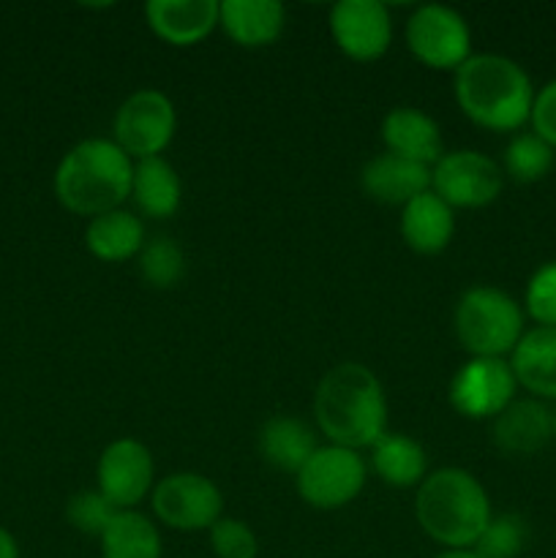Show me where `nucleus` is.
I'll return each instance as SVG.
<instances>
[{
	"instance_id": "obj_8",
	"label": "nucleus",
	"mask_w": 556,
	"mask_h": 558,
	"mask_svg": "<svg viewBox=\"0 0 556 558\" xmlns=\"http://www.w3.org/2000/svg\"><path fill=\"white\" fill-rule=\"evenodd\" d=\"M178 118L174 104L161 90H136L114 114V145L129 156L158 158L172 142Z\"/></svg>"
},
{
	"instance_id": "obj_23",
	"label": "nucleus",
	"mask_w": 556,
	"mask_h": 558,
	"mask_svg": "<svg viewBox=\"0 0 556 558\" xmlns=\"http://www.w3.org/2000/svg\"><path fill=\"white\" fill-rule=\"evenodd\" d=\"M131 196H134L142 216L161 221V218H172L178 213L183 189H180V178L172 163L158 156L136 163Z\"/></svg>"
},
{
	"instance_id": "obj_9",
	"label": "nucleus",
	"mask_w": 556,
	"mask_h": 558,
	"mask_svg": "<svg viewBox=\"0 0 556 558\" xmlns=\"http://www.w3.org/2000/svg\"><path fill=\"white\" fill-rule=\"evenodd\" d=\"M505 174L494 158L478 150H456L442 156L431 169V191L456 210L485 207L499 196Z\"/></svg>"
},
{
	"instance_id": "obj_7",
	"label": "nucleus",
	"mask_w": 556,
	"mask_h": 558,
	"mask_svg": "<svg viewBox=\"0 0 556 558\" xmlns=\"http://www.w3.org/2000/svg\"><path fill=\"white\" fill-rule=\"evenodd\" d=\"M365 488L363 458L347 447H319L298 472V490L314 510H341Z\"/></svg>"
},
{
	"instance_id": "obj_24",
	"label": "nucleus",
	"mask_w": 556,
	"mask_h": 558,
	"mask_svg": "<svg viewBox=\"0 0 556 558\" xmlns=\"http://www.w3.org/2000/svg\"><path fill=\"white\" fill-rule=\"evenodd\" d=\"M374 472L392 488H414L428 477V458L414 439L403 434H385L371 447Z\"/></svg>"
},
{
	"instance_id": "obj_34",
	"label": "nucleus",
	"mask_w": 556,
	"mask_h": 558,
	"mask_svg": "<svg viewBox=\"0 0 556 558\" xmlns=\"http://www.w3.org/2000/svg\"><path fill=\"white\" fill-rule=\"evenodd\" d=\"M436 558H478L474 550H445V554H439Z\"/></svg>"
},
{
	"instance_id": "obj_26",
	"label": "nucleus",
	"mask_w": 556,
	"mask_h": 558,
	"mask_svg": "<svg viewBox=\"0 0 556 558\" xmlns=\"http://www.w3.org/2000/svg\"><path fill=\"white\" fill-rule=\"evenodd\" d=\"M140 272L153 289H172L185 276V256L169 238H156L140 251Z\"/></svg>"
},
{
	"instance_id": "obj_12",
	"label": "nucleus",
	"mask_w": 556,
	"mask_h": 558,
	"mask_svg": "<svg viewBox=\"0 0 556 558\" xmlns=\"http://www.w3.org/2000/svg\"><path fill=\"white\" fill-rule=\"evenodd\" d=\"M330 33L347 58L371 63L390 49L392 22L379 0H338L330 9Z\"/></svg>"
},
{
	"instance_id": "obj_33",
	"label": "nucleus",
	"mask_w": 556,
	"mask_h": 558,
	"mask_svg": "<svg viewBox=\"0 0 556 558\" xmlns=\"http://www.w3.org/2000/svg\"><path fill=\"white\" fill-rule=\"evenodd\" d=\"M0 558H20V545L9 529L0 526Z\"/></svg>"
},
{
	"instance_id": "obj_4",
	"label": "nucleus",
	"mask_w": 556,
	"mask_h": 558,
	"mask_svg": "<svg viewBox=\"0 0 556 558\" xmlns=\"http://www.w3.org/2000/svg\"><path fill=\"white\" fill-rule=\"evenodd\" d=\"M414 512L434 543L469 550L491 523V501L478 477L463 469H439L420 483Z\"/></svg>"
},
{
	"instance_id": "obj_22",
	"label": "nucleus",
	"mask_w": 556,
	"mask_h": 558,
	"mask_svg": "<svg viewBox=\"0 0 556 558\" xmlns=\"http://www.w3.org/2000/svg\"><path fill=\"white\" fill-rule=\"evenodd\" d=\"M145 223L129 210H109L90 218L85 232V245L96 259L101 262H125L140 256L145 248Z\"/></svg>"
},
{
	"instance_id": "obj_1",
	"label": "nucleus",
	"mask_w": 556,
	"mask_h": 558,
	"mask_svg": "<svg viewBox=\"0 0 556 558\" xmlns=\"http://www.w3.org/2000/svg\"><path fill=\"white\" fill-rule=\"evenodd\" d=\"M314 414L333 445L354 452L360 447H374L387 434V398L382 381L360 363L336 365L322 376Z\"/></svg>"
},
{
	"instance_id": "obj_20",
	"label": "nucleus",
	"mask_w": 556,
	"mask_h": 558,
	"mask_svg": "<svg viewBox=\"0 0 556 558\" xmlns=\"http://www.w3.org/2000/svg\"><path fill=\"white\" fill-rule=\"evenodd\" d=\"M512 376L540 398H556V327H534L523 332L510 354Z\"/></svg>"
},
{
	"instance_id": "obj_30",
	"label": "nucleus",
	"mask_w": 556,
	"mask_h": 558,
	"mask_svg": "<svg viewBox=\"0 0 556 558\" xmlns=\"http://www.w3.org/2000/svg\"><path fill=\"white\" fill-rule=\"evenodd\" d=\"M527 311L540 327H556V262H548L529 278Z\"/></svg>"
},
{
	"instance_id": "obj_18",
	"label": "nucleus",
	"mask_w": 556,
	"mask_h": 558,
	"mask_svg": "<svg viewBox=\"0 0 556 558\" xmlns=\"http://www.w3.org/2000/svg\"><path fill=\"white\" fill-rule=\"evenodd\" d=\"M287 22V9L276 0H223L218 3V25L245 49L276 41Z\"/></svg>"
},
{
	"instance_id": "obj_19",
	"label": "nucleus",
	"mask_w": 556,
	"mask_h": 558,
	"mask_svg": "<svg viewBox=\"0 0 556 558\" xmlns=\"http://www.w3.org/2000/svg\"><path fill=\"white\" fill-rule=\"evenodd\" d=\"M452 234H456L452 207L442 202L434 191H425L407 207H401V238L418 254H442L450 245Z\"/></svg>"
},
{
	"instance_id": "obj_29",
	"label": "nucleus",
	"mask_w": 556,
	"mask_h": 558,
	"mask_svg": "<svg viewBox=\"0 0 556 558\" xmlns=\"http://www.w3.org/2000/svg\"><path fill=\"white\" fill-rule=\"evenodd\" d=\"M118 512V507L101 490H80L65 505V518H69L71 526L82 534H90V537H101Z\"/></svg>"
},
{
	"instance_id": "obj_6",
	"label": "nucleus",
	"mask_w": 556,
	"mask_h": 558,
	"mask_svg": "<svg viewBox=\"0 0 556 558\" xmlns=\"http://www.w3.org/2000/svg\"><path fill=\"white\" fill-rule=\"evenodd\" d=\"M407 47L428 69L458 71L472 58V33L450 5H420L407 22Z\"/></svg>"
},
{
	"instance_id": "obj_13",
	"label": "nucleus",
	"mask_w": 556,
	"mask_h": 558,
	"mask_svg": "<svg viewBox=\"0 0 556 558\" xmlns=\"http://www.w3.org/2000/svg\"><path fill=\"white\" fill-rule=\"evenodd\" d=\"M98 490L118 510L140 505L153 488V456L142 441L118 439L101 452L96 466Z\"/></svg>"
},
{
	"instance_id": "obj_3",
	"label": "nucleus",
	"mask_w": 556,
	"mask_h": 558,
	"mask_svg": "<svg viewBox=\"0 0 556 558\" xmlns=\"http://www.w3.org/2000/svg\"><path fill=\"white\" fill-rule=\"evenodd\" d=\"M134 163L129 153L109 140H82L55 169V196L76 216H101L118 210L131 196Z\"/></svg>"
},
{
	"instance_id": "obj_35",
	"label": "nucleus",
	"mask_w": 556,
	"mask_h": 558,
	"mask_svg": "<svg viewBox=\"0 0 556 558\" xmlns=\"http://www.w3.org/2000/svg\"><path fill=\"white\" fill-rule=\"evenodd\" d=\"M554 439H556V412H554Z\"/></svg>"
},
{
	"instance_id": "obj_25",
	"label": "nucleus",
	"mask_w": 556,
	"mask_h": 558,
	"mask_svg": "<svg viewBox=\"0 0 556 558\" xmlns=\"http://www.w3.org/2000/svg\"><path fill=\"white\" fill-rule=\"evenodd\" d=\"M98 539L104 558H161L156 526L134 510H120Z\"/></svg>"
},
{
	"instance_id": "obj_17",
	"label": "nucleus",
	"mask_w": 556,
	"mask_h": 558,
	"mask_svg": "<svg viewBox=\"0 0 556 558\" xmlns=\"http://www.w3.org/2000/svg\"><path fill=\"white\" fill-rule=\"evenodd\" d=\"M554 436V412L540 401H512L491 425V439L507 456H532Z\"/></svg>"
},
{
	"instance_id": "obj_2",
	"label": "nucleus",
	"mask_w": 556,
	"mask_h": 558,
	"mask_svg": "<svg viewBox=\"0 0 556 558\" xmlns=\"http://www.w3.org/2000/svg\"><path fill=\"white\" fill-rule=\"evenodd\" d=\"M456 101L483 129L516 131L532 114L534 87L516 60L505 54H472L456 71Z\"/></svg>"
},
{
	"instance_id": "obj_27",
	"label": "nucleus",
	"mask_w": 556,
	"mask_h": 558,
	"mask_svg": "<svg viewBox=\"0 0 556 558\" xmlns=\"http://www.w3.org/2000/svg\"><path fill=\"white\" fill-rule=\"evenodd\" d=\"M554 167V147L537 134H518L505 150V169L518 183H537Z\"/></svg>"
},
{
	"instance_id": "obj_5",
	"label": "nucleus",
	"mask_w": 556,
	"mask_h": 558,
	"mask_svg": "<svg viewBox=\"0 0 556 558\" xmlns=\"http://www.w3.org/2000/svg\"><path fill=\"white\" fill-rule=\"evenodd\" d=\"M456 332L472 357H505L521 341L523 314L501 289L474 287L458 300Z\"/></svg>"
},
{
	"instance_id": "obj_16",
	"label": "nucleus",
	"mask_w": 556,
	"mask_h": 558,
	"mask_svg": "<svg viewBox=\"0 0 556 558\" xmlns=\"http://www.w3.org/2000/svg\"><path fill=\"white\" fill-rule=\"evenodd\" d=\"M382 142L387 145V153L392 156L409 158V161L434 167L442 156V134L439 125L431 114L420 112L414 107H396L382 120Z\"/></svg>"
},
{
	"instance_id": "obj_31",
	"label": "nucleus",
	"mask_w": 556,
	"mask_h": 558,
	"mask_svg": "<svg viewBox=\"0 0 556 558\" xmlns=\"http://www.w3.org/2000/svg\"><path fill=\"white\" fill-rule=\"evenodd\" d=\"M210 548L218 558H256L259 554L256 534L234 518H221L210 529Z\"/></svg>"
},
{
	"instance_id": "obj_14",
	"label": "nucleus",
	"mask_w": 556,
	"mask_h": 558,
	"mask_svg": "<svg viewBox=\"0 0 556 558\" xmlns=\"http://www.w3.org/2000/svg\"><path fill=\"white\" fill-rule=\"evenodd\" d=\"M360 185L379 205L407 207L420 194L431 191V167L382 153L365 163L360 172Z\"/></svg>"
},
{
	"instance_id": "obj_21",
	"label": "nucleus",
	"mask_w": 556,
	"mask_h": 558,
	"mask_svg": "<svg viewBox=\"0 0 556 558\" xmlns=\"http://www.w3.org/2000/svg\"><path fill=\"white\" fill-rule=\"evenodd\" d=\"M316 450H319V445H316L314 430L303 420L278 414L262 425L259 452L278 472L298 474Z\"/></svg>"
},
{
	"instance_id": "obj_28",
	"label": "nucleus",
	"mask_w": 556,
	"mask_h": 558,
	"mask_svg": "<svg viewBox=\"0 0 556 558\" xmlns=\"http://www.w3.org/2000/svg\"><path fill=\"white\" fill-rule=\"evenodd\" d=\"M527 545V523L518 515H496L474 543L478 558H518Z\"/></svg>"
},
{
	"instance_id": "obj_15",
	"label": "nucleus",
	"mask_w": 556,
	"mask_h": 558,
	"mask_svg": "<svg viewBox=\"0 0 556 558\" xmlns=\"http://www.w3.org/2000/svg\"><path fill=\"white\" fill-rule=\"evenodd\" d=\"M150 31L172 47L200 44L218 25L216 0H150L145 5Z\"/></svg>"
},
{
	"instance_id": "obj_11",
	"label": "nucleus",
	"mask_w": 556,
	"mask_h": 558,
	"mask_svg": "<svg viewBox=\"0 0 556 558\" xmlns=\"http://www.w3.org/2000/svg\"><path fill=\"white\" fill-rule=\"evenodd\" d=\"M516 376L501 357H472L450 381V403L469 420H494L516 401Z\"/></svg>"
},
{
	"instance_id": "obj_10",
	"label": "nucleus",
	"mask_w": 556,
	"mask_h": 558,
	"mask_svg": "<svg viewBox=\"0 0 556 558\" xmlns=\"http://www.w3.org/2000/svg\"><path fill=\"white\" fill-rule=\"evenodd\" d=\"M221 490L205 474L180 472L161 480L153 490V512L178 532H210L221 521Z\"/></svg>"
},
{
	"instance_id": "obj_32",
	"label": "nucleus",
	"mask_w": 556,
	"mask_h": 558,
	"mask_svg": "<svg viewBox=\"0 0 556 558\" xmlns=\"http://www.w3.org/2000/svg\"><path fill=\"white\" fill-rule=\"evenodd\" d=\"M532 134H537L545 145L556 147V80H551L548 85L540 93H534L532 104Z\"/></svg>"
}]
</instances>
